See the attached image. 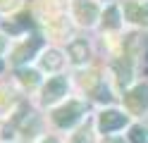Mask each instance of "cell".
Here are the masks:
<instances>
[{"instance_id":"8fae6325","label":"cell","mask_w":148,"mask_h":143,"mask_svg":"<svg viewBox=\"0 0 148 143\" xmlns=\"http://www.w3.org/2000/svg\"><path fill=\"white\" fill-rule=\"evenodd\" d=\"M36 76H38L36 72H22V79H24L26 83H36Z\"/></svg>"},{"instance_id":"4fadbf2b","label":"cell","mask_w":148,"mask_h":143,"mask_svg":"<svg viewBox=\"0 0 148 143\" xmlns=\"http://www.w3.org/2000/svg\"><path fill=\"white\" fill-rule=\"evenodd\" d=\"M0 69H3V62H0Z\"/></svg>"},{"instance_id":"30bf717a","label":"cell","mask_w":148,"mask_h":143,"mask_svg":"<svg viewBox=\"0 0 148 143\" xmlns=\"http://www.w3.org/2000/svg\"><path fill=\"white\" fill-rule=\"evenodd\" d=\"M108 26H117V10L115 7L108 10Z\"/></svg>"},{"instance_id":"52a82bcc","label":"cell","mask_w":148,"mask_h":143,"mask_svg":"<svg viewBox=\"0 0 148 143\" xmlns=\"http://www.w3.org/2000/svg\"><path fill=\"white\" fill-rule=\"evenodd\" d=\"M60 62H62V60H60V53H55V50L43 57V67H45V69H48V67L55 69V67H60Z\"/></svg>"},{"instance_id":"6da1fadb","label":"cell","mask_w":148,"mask_h":143,"mask_svg":"<svg viewBox=\"0 0 148 143\" xmlns=\"http://www.w3.org/2000/svg\"><path fill=\"white\" fill-rule=\"evenodd\" d=\"M79 112H81V107L77 103H69L67 107H62V110H58L55 112V122L60 124V127H69V124H74L79 119Z\"/></svg>"},{"instance_id":"3957f363","label":"cell","mask_w":148,"mask_h":143,"mask_svg":"<svg viewBox=\"0 0 148 143\" xmlns=\"http://www.w3.org/2000/svg\"><path fill=\"white\" fill-rule=\"evenodd\" d=\"M124 122H127V117L124 114H119V112H105L103 117H100V129L103 131H115V129H119V127H124Z\"/></svg>"},{"instance_id":"9c48e42d","label":"cell","mask_w":148,"mask_h":143,"mask_svg":"<svg viewBox=\"0 0 148 143\" xmlns=\"http://www.w3.org/2000/svg\"><path fill=\"white\" fill-rule=\"evenodd\" d=\"M129 12H132V17L136 19V22H146V19H143V10H141V7L129 5ZM146 17H148V10H146Z\"/></svg>"},{"instance_id":"8992f818","label":"cell","mask_w":148,"mask_h":143,"mask_svg":"<svg viewBox=\"0 0 148 143\" xmlns=\"http://www.w3.org/2000/svg\"><path fill=\"white\" fill-rule=\"evenodd\" d=\"M132 143H148V129H141V127H136L132 129Z\"/></svg>"},{"instance_id":"277c9868","label":"cell","mask_w":148,"mask_h":143,"mask_svg":"<svg viewBox=\"0 0 148 143\" xmlns=\"http://www.w3.org/2000/svg\"><path fill=\"white\" fill-rule=\"evenodd\" d=\"M127 103L132 105L134 110H143L148 105V86H138V88H134V93L127 95Z\"/></svg>"},{"instance_id":"7c38bea8","label":"cell","mask_w":148,"mask_h":143,"mask_svg":"<svg viewBox=\"0 0 148 143\" xmlns=\"http://www.w3.org/2000/svg\"><path fill=\"white\" fill-rule=\"evenodd\" d=\"M0 50H3V41H0Z\"/></svg>"},{"instance_id":"5b68a950","label":"cell","mask_w":148,"mask_h":143,"mask_svg":"<svg viewBox=\"0 0 148 143\" xmlns=\"http://www.w3.org/2000/svg\"><path fill=\"white\" fill-rule=\"evenodd\" d=\"M69 53H72V57H74V62H84L86 55H88V48H86L84 41H74V43L69 45Z\"/></svg>"},{"instance_id":"ba28073f","label":"cell","mask_w":148,"mask_h":143,"mask_svg":"<svg viewBox=\"0 0 148 143\" xmlns=\"http://www.w3.org/2000/svg\"><path fill=\"white\" fill-rule=\"evenodd\" d=\"M38 45H41V41H38V38H36V41H34L31 45H24L22 50L17 53V57H14V60H17V62H22V60H26V55H31V53H34V50H36V48H38Z\"/></svg>"},{"instance_id":"7a4b0ae2","label":"cell","mask_w":148,"mask_h":143,"mask_svg":"<svg viewBox=\"0 0 148 143\" xmlns=\"http://www.w3.org/2000/svg\"><path fill=\"white\" fill-rule=\"evenodd\" d=\"M64 88H67V81H64L62 76H55V79H50L48 86H45V91H43V100H45V103L58 100L60 95L64 93Z\"/></svg>"}]
</instances>
